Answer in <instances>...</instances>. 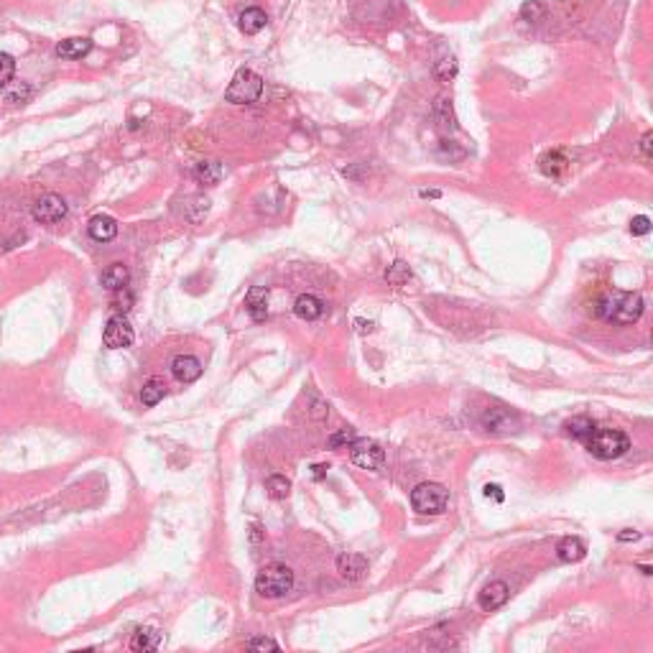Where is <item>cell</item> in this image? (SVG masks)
I'll list each match as a JSON object with an SVG mask.
<instances>
[{
    "instance_id": "obj_1",
    "label": "cell",
    "mask_w": 653,
    "mask_h": 653,
    "mask_svg": "<svg viewBox=\"0 0 653 653\" xmlns=\"http://www.w3.org/2000/svg\"><path fill=\"white\" fill-rule=\"evenodd\" d=\"M597 316L610 324H636L643 316V296L641 294L613 291L597 301Z\"/></svg>"
},
{
    "instance_id": "obj_2",
    "label": "cell",
    "mask_w": 653,
    "mask_h": 653,
    "mask_svg": "<svg viewBox=\"0 0 653 653\" xmlns=\"http://www.w3.org/2000/svg\"><path fill=\"white\" fill-rule=\"evenodd\" d=\"M584 444L590 449V455L602 459V462L618 459V457H622L630 449L628 434L620 432V429H595Z\"/></svg>"
},
{
    "instance_id": "obj_3",
    "label": "cell",
    "mask_w": 653,
    "mask_h": 653,
    "mask_svg": "<svg viewBox=\"0 0 653 653\" xmlns=\"http://www.w3.org/2000/svg\"><path fill=\"white\" fill-rule=\"evenodd\" d=\"M294 587V572L286 564H268L258 572L255 577V592L260 597L275 600L284 597L286 592H291Z\"/></svg>"
},
{
    "instance_id": "obj_4",
    "label": "cell",
    "mask_w": 653,
    "mask_h": 653,
    "mask_svg": "<svg viewBox=\"0 0 653 653\" xmlns=\"http://www.w3.org/2000/svg\"><path fill=\"white\" fill-rule=\"evenodd\" d=\"M263 95V77L253 69H237L225 90V100L232 105H253Z\"/></svg>"
},
{
    "instance_id": "obj_5",
    "label": "cell",
    "mask_w": 653,
    "mask_h": 653,
    "mask_svg": "<svg viewBox=\"0 0 653 653\" xmlns=\"http://www.w3.org/2000/svg\"><path fill=\"white\" fill-rule=\"evenodd\" d=\"M449 490L439 482H421L411 490V505L421 516H441L447 511Z\"/></svg>"
},
{
    "instance_id": "obj_6",
    "label": "cell",
    "mask_w": 653,
    "mask_h": 653,
    "mask_svg": "<svg viewBox=\"0 0 653 653\" xmlns=\"http://www.w3.org/2000/svg\"><path fill=\"white\" fill-rule=\"evenodd\" d=\"M347 449H350V459L362 470H380L386 464V452H383L378 441L355 439Z\"/></svg>"
},
{
    "instance_id": "obj_7",
    "label": "cell",
    "mask_w": 653,
    "mask_h": 653,
    "mask_svg": "<svg viewBox=\"0 0 653 653\" xmlns=\"http://www.w3.org/2000/svg\"><path fill=\"white\" fill-rule=\"evenodd\" d=\"M135 339V332L133 327H130V322H128L123 314H115L108 319V327H105L103 332V342L105 347H110V350H123V347H130Z\"/></svg>"
},
{
    "instance_id": "obj_8",
    "label": "cell",
    "mask_w": 653,
    "mask_h": 653,
    "mask_svg": "<svg viewBox=\"0 0 653 653\" xmlns=\"http://www.w3.org/2000/svg\"><path fill=\"white\" fill-rule=\"evenodd\" d=\"M67 217V202L59 194H46L33 205V220L41 225H54Z\"/></svg>"
},
{
    "instance_id": "obj_9",
    "label": "cell",
    "mask_w": 653,
    "mask_h": 653,
    "mask_svg": "<svg viewBox=\"0 0 653 653\" xmlns=\"http://www.w3.org/2000/svg\"><path fill=\"white\" fill-rule=\"evenodd\" d=\"M337 572H339L342 579H347V582H357V579H362L365 572H368V559L362 557V554H353V551L339 554Z\"/></svg>"
},
{
    "instance_id": "obj_10",
    "label": "cell",
    "mask_w": 653,
    "mask_h": 653,
    "mask_svg": "<svg viewBox=\"0 0 653 653\" xmlns=\"http://www.w3.org/2000/svg\"><path fill=\"white\" fill-rule=\"evenodd\" d=\"M171 373L181 383H194L202 375V362L194 355H176L171 360Z\"/></svg>"
},
{
    "instance_id": "obj_11",
    "label": "cell",
    "mask_w": 653,
    "mask_h": 653,
    "mask_svg": "<svg viewBox=\"0 0 653 653\" xmlns=\"http://www.w3.org/2000/svg\"><path fill=\"white\" fill-rule=\"evenodd\" d=\"M508 584L505 582H490L485 590L480 592V597H477V605L485 610V613H493V610H498V607H503L505 602H508Z\"/></svg>"
},
{
    "instance_id": "obj_12",
    "label": "cell",
    "mask_w": 653,
    "mask_h": 653,
    "mask_svg": "<svg viewBox=\"0 0 653 653\" xmlns=\"http://www.w3.org/2000/svg\"><path fill=\"white\" fill-rule=\"evenodd\" d=\"M87 232L97 243H110L112 237L118 235V222L112 220L110 214H95L87 225Z\"/></svg>"
},
{
    "instance_id": "obj_13",
    "label": "cell",
    "mask_w": 653,
    "mask_h": 653,
    "mask_svg": "<svg viewBox=\"0 0 653 653\" xmlns=\"http://www.w3.org/2000/svg\"><path fill=\"white\" fill-rule=\"evenodd\" d=\"M92 49V41L87 36H71V39H64L56 44V56L62 59H82V56L90 54Z\"/></svg>"
},
{
    "instance_id": "obj_14",
    "label": "cell",
    "mask_w": 653,
    "mask_h": 653,
    "mask_svg": "<svg viewBox=\"0 0 653 653\" xmlns=\"http://www.w3.org/2000/svg\"><path fill=\"white\" fill-rule=\"evenodd\" d=\"M245 309L253 316V322H263L268 316V291L263 286H255L245 296Z\"/></svg>"
},
{
    "instance_id": "obj_15",
    "label": "cell",
    "mask_w": 653,
    "mask_h": 653,
    "mask_svg": "<svg viewBox=\"0 0 653 653\" xmlns=\"http://www.w3.org/2000/svg\"><path fill=\"white\" fill-rule=\"evenodd\" d=\"M294 312L299 319H307V322H314L324 314V304L322 299H316L314 294H301L299 299L294 301Z\"/></svg>"
},
{
    "instance_id": "obj_16",
    "label": "cell",
    "mask_w": 653,
    "mask_h": 653,
    "mask_svg": "<svg viewBox=\"0 0 653 653\" xmlns=\"http://www.w3.org/2000/svg\"><path fill=\"white\" fill-rule=\"evenodd\" d=\"M161 641H164V636H161L156 628H138L133 633V638H130V648L138 653H149V651H156L158 645H161Z\"/></svg>"
},
{
    "instance_id": "obj_17",
    "label": "cell",
    "mask_w": 653,
    "mask_h": 653,
    "mask_svg": "<svg viewBox=\"0 0 653 653\" xmlns=\"http://www.w3.org/2000/svg\"><path fill=\"white\" fill-rule=\"evenodd\" d=\"M100 281H103V286L108 289V291H120V289H126L128 286L130 273H128V268L123 266V263H112V266H108L103 271Z\"/></svg>"
},
{
    "instance_id": "obj_18",
    "label": "cell",
    "mask_w": 653,
    "mask_h": 653,
    "mask_svg": "<svg viewBox=\"0 0 653 653\" xmlns=\"http://www.w3.org/2000/svg\"><path fill=\"white\" fill-rule=\"evenodd\" d=\"M266 24H268V16H266V10H260V8H245L243 13H240V18H237L240 31L248 33V36L263 31Z\"/></svg>"
},
{
    "instance_id": "obj_19",
    "label": "cell",
    "mask_w": 653,
    "mask_h": 653,
    "mask_svg": "<svg viewBox=\"0 0 653 653\" xmlns=\"http://www.w3.org/2000/svg\"><path fill=\"white\" fill-rule=\"evenodd\" d=\"M482 424L488 426V432H513L518 421L503 409H490L485 416H482Z\"/></svg>"
},
{
    "instance_id": "obj_20",
    "label": "cell",
    "mask_w": 653,
    "mask_h": 653,
    "mask_svg": "<svg viewBox=\"0 0 653 653\" xmlns=\"http://www.w3.org/2000/svg\"><path fill=\"white\" fill-rule=\"evenodd\" d=\"M557 554L561 561H567V564H575V561H579V559H584V554H587V546H584L577 536H567L564 541L557 546Z\"/></svg>"
},
{
    "instance_id": "obj_21",
    "label": "cell",
    "mask_w": 653,
    "mask_h": 653,
    "mask_svg": "<svg viewBox=\"0 0 653 653\" xmlns=\"http://www.w3.org/2000/svg\"><path fill=\"white\" fill-rule=\"evenodd\" d=\"M166 396V383L164 378H149L146 383H143L141 388V403L146 406V409H153L156 403L164 401Z\"/></svg>"
},
{
    "instance_id": "obj_22",
    "label": "cell",
    "mask_w": 653,
    "mask_h": 653,
    "mask_svg": "<svg viewBox=\"0 0 653 653\" xmlns=\"http://www.w3.org/2000/svg\"><path fill=\"white\" fill-rule=\"evenodd\" d=\"M538 166H541V171L546 176H561V173L567 171V158H564L561 151H549L546 156H541Z\"/></svg>"
},
{
    "instance_id": "obj_23",
    "label": "cell",
    "mask_w": 653,
    "mask_h": 653,
    "mask_svg": "<svg viewBox=\"0 0 653 653\" xmlns=\"http://www.w3.org/2000/svg\"><path fill=\"white\" fill-rule=\"evenodd\" d=\"M411 278H414V271H411L409 263H403V260H396L393 266L386 271V281H388V286H393V289H403Z\"/></svg>"
},
{
    "instance_id": "obj_24",
    "label": "cell",
    "mask_w": 653,
    "mask_h": 653,
    "mask_svg": "<svg viewBox=\"0 0 653 653\" xmlns=\"http://www.w3.org/2000/svg\"><path fill=\"white\" fill-rule=\"evenodd\" d=\"M194 179L205 187H214L217 181L222 179V166L217 161H205V164H197L194 169Z\"/></svg>"
},
{
    "instance_id": "obj_25",
    "label": "cell",
    "mask_w": 653,
    "mask_h": 653,
    "mask_svg": "<svg viewBox=\"0 0 653 653\" xmlns=\"http://www.w3.org/2000/svg\"><path fill=\"white\" fill-rule=\"evenodd\" d=\"M592 432H595V424H592V418H587V416H575L572 421H567V434H572V436L579 441L590 439Z\"/></svg>"
},
{
    "instance_id": "obj_26",
    "label": "cell",
    "mask_w": 653,
    "mask_h": 653,
    "mask_svg": "<svg viewBox=\"0 0 653 653\" xmlns=\"http://www.w3.org/2000/svg\"><path fill=\"white\" fill-rule=\"evenodd\" d=\"M289 490H291V482L286 480L284 475H271L266 480V493L273 500H284L286 495H289Z\"/></svg>"
},
{
    "instance_id": "obj_27",
    "label": "cell",
    "mask_w": 653,
    "mask_h": 653,
    "mask_svg": "<svg viewBox=\"0 0 653 653\" xmlns=\"http://www.w3.org/2000/svg\"><path fill=\"white\" fill-rule=\"evenodd\" d=\"M457 74V59L452 54L441 56L439 62L434 64V77L439 79V82H449V79H455Z\"/></svg>"
},
{
    "instance_id": "obj_28",
    "label": "cell",
    "mask_w": 653,
    "mask_h": 653,
    "mask_svg": "<svg viewBox=\"0 0 653 653\" xmlns=\"http://www.w3.org/2000/svg\"><path fill=\"white\" fill-rule=\"evenodd\" d=\"M543 13H546V8H543V3H538V0H528V3H523V6H520V18H523V21H528V24L541 21Z\"/></svg>"
},
{
    "instance_id": "obj_29",
    "label": "cell",
    "mask_w": 653,
    "mask_h": 653,
    "mask_svg": "<svg viewBox=\"0 0 653 653\" xmlns=\"http://www.w3.org/2000/svg\"><path fill=\"white\" fill-rule=\"evenodd\" d=\"M13 74H16V59L10 54H3V51H0V87L10 85Z\"/></svg>"
},
{
    "instance_id": "obj_30",
    "label": "cell",
    "mask_w": 653,
    "mask_h": 653,
    "mask_svg": "<svg viewBox=\"0 0 653 653\" xmlns=\"http://www.w3.org/2000/svg\"><path fill=\"white\" fill-rule=\"evenodd\" d=\"M355 439H357V436H355V429H350V426H347V429H339L337 434H332V436H330V447L332 449L350 447Z\"/></svg>"
},
{
    "instance_id": "obj_31",
    "label": "cell",
    "mask_w": 653,
    "mask_h": 653,
    "mask_svg": "<svg viewBox=\"0 0 653 653\" xmlns=\"http://www.w3.org/2000/svg\"><path fill=\"white\" fill-rule=\"evenodd\" d=\"M245 645L251 651H278V643H275L273 638H251Z\"/></svg>"
},
{
    "instance_id": "obj_32",
    "label": "cell",
    "mask_w": 653,
    "mask_h": 653,
    "mask_svg": "<svg viewBox=\"0 0 653 653\" xmlns=\"http://www.w3.org/2000/svg\"><path fill=\"white\" fill-rule=\"evenodd\" d=\"M630 232H633V235H645V232H651V220H648L645 214L633 217V220H630Z\"/></svg>"
},
{
    "instance_id": "obj_33",
    "label": "cell",
    "mask_w": 653,
    "mask_h": 653,
    "mask_svg": "<svg viewBox=\"0 0 653 653\" xmlns=\"http://www.w3.org/2000/svg\"><path fill=\"white\" fill-rule=\"evenodd\" d=\"M28 97H31V87L21 85V87H16L13 92H8V97H6V100H8V103H18V100H21V103H26Z\"/></svg>"
},
{
    "instance_id": "obj_34",
    "label": "cell",
    "mask_w": 653,
    "mask_h": 653,
    "mask_svg": "<svg viewBox=\"0 0 653 653\" xmlns=\"http://www.w3.org/2000/svg\"><path fill=\"white\" fill-rule=\"evenodd\" d=\"M115 294H118V299L112 301V304H115V309H123V312H128V309H130V307H128V304H130V296H128V291H126V289H120V291H115Z\"/></svg>"
},
{
    "instance_id": "obj_35",
    "label": "cell",
    "mask_w": 653,
    "mask_h": 653,
    "mask_svg": "<svg viewBox=\"0 0 653 653\" xmlns=\"http://www.w3.org/2000/svg\"><path fill=\"white\" fill-rule=\"evenodd\" d=\"M651 141H653V133H645L643 138H641V153H643L645 161H651Z\"/></svg>"
},
{
    "instance_id": "obj_36",
    "label": "cell",
    "mask_w": 653,
    "mask_h": 653,
    "mask_svg": "<svg viewBox=\"0 0 653 653\" xmlns=\"http://www.w3.org/2000/svg\"><path fill=\"white\" fill-rule=\"evenodd\" d=\"M485 495H488V498L495 495L498 500H503V493H500V488H498V485H488V488H485Z\"/></svg>"
},
{
    "instance_id": "obj_37",
    "label": "cell",
    "mask_w": 653,
    "mask_h": 653,
    "mask_svg": "<svg viewBox=\"0 0 653 653\" xmlns=\"http://www.w3.org/2000/svg\"><path fill=\"white\" fill-rule=\"evenodd\" d=\"M421 197H424V199H439L441 192L439 189H424V192H421Z\"/></svg>"
},
{
    "instance_id": "obj_38",
    "label": "cell",
    "mask_w": 653,
    "mask_h": 653,
    "mask_svg": "<svg viewBox=\"0 0 653 653\" xmlns=\"http://www.w3.org/2000/svg\"><path fill=\"white\" fill-rule=\"evenodd\" d=\"M618 538H620V541H630V538L636 541V538H641V534H636V531H633V534H620Z\"/></svg>"
},
{
    "instance_id": "obj_39",
    "label": "cell",
    "mask_w": 653,
    "mask_h": 653,
    "mask_svg": "<svg viewBox=\"0 0 653 653\" xmlns=\"http://www.w3.org/2000/svg\"><path fill=\"white\" fill-rule=\"evenodd\" d=\"M324 470H327V467H324V464H316V467H314V477H316V480H322Z\"/></svg>"
}]
</instances>
